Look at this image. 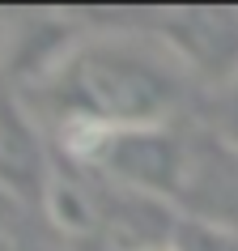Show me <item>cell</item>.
<instances>
[{
	"label": "cell",
	"instance_id": "10",
	"mask_svg": "<svg viewBox=\"0 0 238 251\" xmlns=\"http://www.w3.org/2000/svg\"><path fill=\"white\" fill-rule=\"evenodd\" d=\"M13 196H4L0 192V204H9ZM0 251H26V238H22V226L13 222V213L0 209Z\"/></svg>",
	"mask_w": 238,
	"mask_h": 251
},
{
	"label": "cell",
	"instance_id": "6",
	"mask_svg": "<svg viewBox=\"0 0 238 251\" xmlns=\"http://www.w3.org/2000/svg\"><path fill=\"white\" fill-rule=\"evenodd\" d=\"M191 217L213 226H225L238 234V153L217 145V153H200L196 158V179L183 200Z\"/></svg>",
	"mask_w": 238,
	"mask_h": 251
},
{
	"label": "cell",
	"instance_id": "4",
	"mask_svg": "<svg viewBox=\"0 0 238 251\" xmlns=\"http://www.w3.org/2000/svg\"><path fill=\"white\" fill-rule=\"evenodd\" d=\"M90 34V26L72 13H9V60L4 81L17 98H30L64 68V60L77 51V43Z\"/></svg>",
	"mask_w": 238,
	"mask_h": 251
},
{
	"label": "cell",
	"instance_id": "2",
	"mask_svg": "<svg viewBox=\"0 0 238 251\" xmlns=\"http://www.w3.org/2000/svg\"><path fill=\"white\" fill-rule=\"evenodd\" d=\"M55 145L85 171L115 179L128 192L162 204H183L196 179V149L174 132L162 128H128V132H55Z\"/></svg>",
	"mask_w": 238,
	"mask_h": 251
},
{
	"label": "cell",
	"instance_id": "8",
	"mask_svg": "<svg viewBox=\"0 0 238 251\" xmlns=\"http://www.w3.org/2000/svg\"><path fill=\"white\" fill-rule=\"evenodd\" d=\"M174 251H238V234L225 226L200 222V217H183L174 230Z\"/></svg>",
	"mask_w": 238,
	"mask_h": 251
},
{
	"label": "cell",
	"instance_id": "3",
	"mask_svg": "<svg viewBox=\"0 0 238 251\" xmlns=\"http://www.w3.org/2000/svg\"><path fill=\"white\" fill-rule=\"evenodd\" d=\"M136 26L149 30L187 77L204 81L209 94L238 81V9H158Z\"/></svg>",
	"mask_w": 238,
	"mask_h": 251
},
{
	"label": "cell",
	"instance_id": "7",
	"mask_svg": "<svg viewBox=\"0 0 238 251\" xmlns=\"http://www.w3.org/2000/svg\"><path fill=\"white\" fill-rule=\"evenodd\" d=\"M43 213H47L64 234H94L98 222H102V209H98L94 192L81 183V179L60 175V171H51V183L43 192Z\"/></svg>",
	"mask_w": 238,
	"mask_h": 251
},
{
	"label": "cell",
	"instance_id": "5",
	"mask_svg": "<svg viewBox=\"0 0 238 251\" xmlns=\"http://www.w3.org/2000/svg\"><path fill=\"white\" fill-rule=\"evenodd\" d=\"M51 153L39 128V115L17 94H0V192L13 200L43 204L51 183Z\"/></svg>",
	"mask_w": 238,
	"mask_h": 251
},
{
	"label": "cell",
	"instance_id": "11",
	"mask_svg": "<svg viewBox=\"0 0 238 251\" xmlns=\"http://www.w3.org/2000/svg\"><path fill=\"white\" fill-rule=\"evenodd\" d=\"M4 60H9V13H0V81H4Z\"/></svg>",
	"mask_w": 238,
	"mask_h": 251
},
{
	"label": "cell",
	"instance_id": "1",
	"mask_svg": "<svg viewBox=\"0 0 238 251\" xmlns=\"http://www.w3.org/2000/svg\"><path fill=\"white\" fill-rule=\"evenodd\" d=\"M187 73L149 30H90L43 90L22 102L51 119V132H128L162 128L183 102Z\"/></svg>",
	"mask_w": 238,
	"mask_h": 251
},
{
	"label": "cell",
	"instance_id": "9",
	"mask_svg": "<svg viewBox=\"0 0 238 251\" xmlns=\"http://www.w3.org/2000/svg\"><path fill=\"white\" fill-rule=\"evenodd\" d=\"M209 128L221 149L238 153V81L209 94Z\"/></svg>",
	"mask_w": 238,
	"mask_h": 251
}]
</instances>
